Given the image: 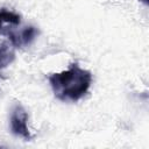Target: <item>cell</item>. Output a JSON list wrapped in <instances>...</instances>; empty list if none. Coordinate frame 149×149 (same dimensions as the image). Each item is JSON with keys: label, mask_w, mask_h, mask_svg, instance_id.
<instances>
[{"label": "cell", "mask_w": 149, "mask_h": 149, "mask_svg": "<svg viewBox=\"0 0 149 149\" xmlns=\"http://www.w3.org/2000/svg\"><path fill=\"white\" fill-rule=\"evenodd\" d=\"M49 84L55 97L64 102H76L80 100L90 90L92 74L88 70L83 69L78 63H72L68 70L51 73Z\"/></svg>", "instance_id": "cell-1"}, {"label": "cell", "mask_w": 149, "mask_h": 149, "mask_svg": "<svg viewBox=\"0 0 149 149\" xmlns=\"http://www.w3.org/2000/svg\"><path fill=\"white\" fill-rule=\"evenodd\" d=\"M0 17H1L2 22L10 23V24H14V26L20 24V22H21V17H20L19 14H16L12 10H8L6 8H2L0 10Z\"/></svg>", "instance_id": "cell-5"}, {"label": "cell", "mask_w": 149, "mask_h": 149, "mask_svg": "<svg viewBox=\"0 0 149 149\" xmlns=\"http://www.w3.org/2000/svg\"><path fill=\"white\" fill-rule=\"evenodd\" d=\"M10 132L17 137H21L26 141L33 139V135L28 128V113L21 104H15L10 111L9 116Z\"/></svg>", "instance_id": "cell-2"}, {"label": "cell", "mask_w": 149, "mask_h": 149, "mask_svg": "<svg viewBox=\"0 0 149 149\" xmlns=\"http://www.w3.org/2000/svg\"><path fill=\"white\" fill-rule=\"evenodd\" d=\"M2 34H5L9 38V42L14 48H22L29 45L35 40V37L38 35V30L34 26H28L20 31H15L7 28L2 31Z\"/></svg>", "instance_id": "cell-3"}, {"label": "cell", "mask_w": 149, "mask_h": 149, "mask_svg": "<svg viewBox=\"0 0 149 149\" xmlns=\"http://www.w3.org/2000/svg\"><path fill=\"white\" fill-rule=\"evenodd\" d=\"M2 23H3V22H2V20H1V17H0V30H1V28H2Z\"/></svg>", "instance_id": "cell-6"}, {"label": "cell", "mask_w": 149, "mask_h": 149, "mask_svg": "<svg viewBox=\"0 0 149 149\" xmlns=\"http://www.w3.org/2000/svg\"><path fill=\"white\" fill-rule=\"evenodd\" d=\"M142 1H143V2H144V3H146V5H147V3H148V1H147V0H142Z\"/></svg>", "instance_id": "cell-7"}, {"label": "cell", "mask_w": 149, "mask_h": 149, "mask_svg": "<svg viewBox=\"0 0 149 149\" xmlns=\"http://www.w3.org/2000/svg\"><path fill=\"white\" fill-rule=\"evenodd\" d=\"M15 58V52L13 49V45L7 42L2 43L0 45V69H5L8 66Z\"/></svg>", "instance_id": "cell-4"}]
</instances>
